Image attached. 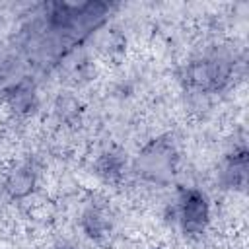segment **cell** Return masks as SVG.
<instances>
[{
	"instance_id": "obj_7",
	"label": "cell",
	"mask_w": 249,
	"mask_h": 249,
	"mask_svg": "<svg viewBox=\"0 0 249 249\" xmlns=\"http://www.w3.org/2000/svg\"><path fill=\"white\" fill-rule=\"evenodd\" d=\"M62 249H70V247H62Z\"/></svg>"
},
{
	"instance_id": "obj_2",
	"label": "cell",
	"mask_w": 249,
	"mask_h": 249,
	"mask_svg": "<svg viewBox=\"0 0 249 249\" xmlns=\"http://www.w3.org/2000/svg\"><path fill=\"white\" fill-rule=\"evenodd\" d=\"M226 181L233 187H243L247 181V152L241 148L230 158V163L226 167Z\"/></svg>"
},
{
	"instance_id": "obj_5",
	"label": "cell",
	"mask_w": 249,
	"mask_h": 249,
	"mask_svg": "<svg viewBox=\"0 0 249 249\" xmlns=\"http://www.w3.org/2000/svg\"><path fill=\"white\" fill-rule=\"evenodd\" d=\"M105 226H107V222L97 208H91L84 214V230L88 231L89 237H99L105 231Z\"/></svg>"
},
{
	"instance_id": "obj_1",
	"label": "cell",
	"mask_w": 249,
	"mask_h": 249,
	"mask_svg": "<svg viewBox=\"0 0 249 249\" xmlns=\"http://www.w3.org/2000/svg\"><path fill=\"white\" fill-rule=\"evenodd\" d=\"M181 222L185 231L189 233H198L204 230L208 222V202L204 195L196 189H189L181 193Z\"/></svg>"
},
{
	"instance_id": "obj_3",
	"label": "cell",
	"mask_w": 249,
	"mask_h": 249,
	"mask_svg": "<svg viewBox=\"0 0 249 249\" xmlns=\"http://www.w3.org/2000/svg\"><path fill=\"white\" fill-rule=\"evenodd\" d=\"M95 167H97V173L103 179L111 181V179L121 177V173H123V160L117 154H103Z\"/></svg>"
},
{
	"instance_id": "obj_6",
	"label": "cell",
	"mask_w": 249,
	"mask_h": 249,
	"mask_svg": "<svg viewBox=\"0 0 249 249\" xmlns=\"http://www.w3.org/2000/svg\"><path fill=\"white\" fill-rule=\"evenodd\" d=\"M14 107L19 109V111H29L33 107V93H31V89L18 88L16 93H14Z\"/></svg>"
},
{
	"instance_id": "obj_4",
	"label": "cell",
	"mask_w": 249,
	"mask_h": 249,
	"mask_svg": "<svg viewBox=\"0 0 249 249\" xmlns=\"http://www.w3.org/2000/svg\"><path fill=\"white\" fill-rule=\"evenodd\" d=\"M33 187V173L29 169H19L12 175L10 183H8V189L14 196H21L25 193H29Z\"/></svg>"
}]
</instances>
